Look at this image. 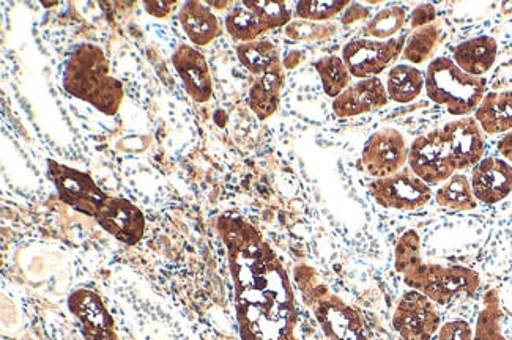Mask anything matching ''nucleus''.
Wrapping results in <instances>:
<instances>
[{
    "label": "nucleus",
    "mask_w": 512,
    "mask_h": 340,
    "mask_svg": "<svg viewBox=\"0 0 512 340\" xmlns=\"http://www.w3.org/2000/svg\"><path fill=\"white\" fill-rule=\"evenodd\" d=\"M486 87V78L470 76L449 57H437L427 67L424 84L427 97L445 106L457 119L468 117L478 109L486 95Z\"/></svg>",
    "instance_id": "423d86ee"
},
{
    "label": "nucleus",
    "mask_w": 512,
    "mask_h": 340,
    "mask_svg": "<svg viewBox=\"0 0 512 340\" xmlns=\"http://www.w3.org/2000/svg\"><path fill=\"white\" fill-rule=\"evenodd\" d=\"M237 56L243 67L256 76L264 74L271 67H275L276 63L281 62L278 46L267 40L240 43L237 46Z\"/></svg>",
    "instance_id": "393cba45"
},
{
    "label": "nucleus",
    "mask_w": 512,
    "mask_h": 340,
    "mask_svg": "<svg viewBox=\"0 0 512 340\" xmlns=\"http://www.w3.org/2000/svg\"><path fill=\"white\" fill-rule=\"evenodd\" d=\"M435 200L440 207L449 210L472 211L478 207L470 178L464 174H454L446 180L435 193Z\"/></svg>",
    "instance_id": "b1692460"
},
{
    "label": "nucleus",
    "mask_w": 512,
    "mask_h": 340,
    "mask_svg": "<svg viewBox=\"0 0 512 340\" xmlns=\"http://www.w3.org/2000/svg\"><path fill=\"white\" fill-rule=\"evenodd\" d=\"M473 194L484 205H495L512 193V166L505 159L483 158L473 167Z\"/></svg>",
    "instance_id": "2eb2a0df"
},
{
    "label": "nucleus",
    "mask_w": 512,
    "mask_h": 340,
    "mask_svg": "<svg viewBox=\"0 0 512 340\" xmlns=\"http://www.w3.org/2000/svg\"><path fill=\"white\" fill-rule=\"evenodd\" d=\"M48 177L60 200L82 215L90 216L117 241L134 246L144 237L145 218L130 200L111 197L81 170L48 159Z\"/></svg>",
    "instance_id": "f03ea898"
},
{
    "label": "nucleus",
    "mask_w": 512,
    "mask_h": 340,
    "mask_svg": "<svg viewBox=\"0 0 512 340\" xmlns=\"http://www.w3.org/2000/svg\"><path fill=\"white\" fill-rule=\"evenodd\" d=\"M437 304L421 293H404L393 314V328L402 340H437L442 328Z\"/></svg>",
    "instance_id": "9b49d317"
},
{
    "label": "nucleus",
    "mask_w": 512,
    "mask_h": 340,
    "mask_svg": "<svg viewBox=\"0 0 512 340\" xmlns=\"http://www.w3.org/2000/svg\"><path fill=\"white\" fill-rule=\"evenodd\" d=\"M68 309L78 320L84 340H120L114 320L98 293L76 290L68 298Z\"/></svg>",
    "instance_id": "ddd939ff"
},
{
    "label": "nucleus",
    "mask_w": 512,
    "mask_h": 340,
    "mask_svg": "<svg viewBox=\"0 0 512 340\" xmlns=\"http://www.w3.org/2000/svg\"><path fill=\"white\" fill-rule=\"evenodd\" d=\"M435 18H437V10H435L434 5L421 4L413 10L410 23H412L413 30H415L434 24Z\"/></svg>",
    "instance_id": "2f4dec72"
},
{
    "label": "nucleus",
    "mask_w": 512,
    "mask_h": 340,
    "mask_svg": "<svg viewBox=\"0 0 512 340\" xmlns=\"http://www.w3.org/2000/svg\"><path fill=\"white\" fill-rule=\"evenodd\" d=\"M442 131L457 172L473 169L483 159L486 152V136L475 117L453 120L446 123Z\"/></svg>",
    "instance_id": "4468645a"
},
{
    "label": "nucleus",
    "mask_w": 512,
    "mask_h": 340,
    "mask_svg": "<svg viewBox=\"0 0 512 340\" xmlns=\"http://www.w3.org/2000/svg\"><path fill=\"white\" fill-rule=\"evenodd\" d=\"M216 227L229 257L242 340H300L289 274L262 233L240 216H221Z\"/></svg>",
    "instance_id": "f257e3e1"
},
{
    "label": "nucleus",
    "mask_w": 512,
    "mask_h": 340,
    "mask_svg": "<svg viewBox=\"0 0 512 340\" xmlns=\"http://www.w3.org/2000/svg\"><path fill=\"white\" fill-rule=\"evenodd\" d=\"M407 21V10L399 5L383 8L371 19L366 27V35L374 40H391Z\"/></svg>",
    "instance_id": "cd10ccee"
},
{
    "label": "nucleus",
    "mask_w": 512,
    "mask_h": 340,
    "mask_svg": "<svg viewBox=\"0 0 512 340\" xmlns=\"http://www.w3.org/2000/svg\"><path fill=\"white\" fill-rule=\"evenodd\" d=\"M174 2H145V12L155 18H166L174 10Z\"/></svg>",
    "instance_id": "473e14b6"
},
{
    "label": "nucleus",
    "mask_w": 512,
    "mask_h": 340,
    "mask_svg": "<svg viewBox=\"0 0 512 340\" xmlns=\"http://www.w3.org/2000/svg\"><path fill=\"white\" fill-rule=\"evenodd\" d=\"M409 167L429 186L440 185L457 170L442 128L416 137L409 148Z\"/></svg>",
    "instance_id": "9d476101"
},
{
    "label": "nucleus",
    "mask_w": 512,
    "mask_h": 340,
    "mask_svg": "<svg viewBox=\"0 0 512 340\" xmlns=\"http://www.w3.org/2000/svg\"><path fill=\"white\" fill-rule=\"evenodd\" d=\"M498 43L490 35L470 38L454 48L453 60L457 67L476 78H483L495 65Z\"/></svg>",
    "instance_id": "a211bd4d"
},
{
    "label": "nucleus",
    "mask_w": 512,
    "mask_h": 340,
    "mask_svg": "<svg viewBox=\"0 0 512 340\" xmlns=\"http://www.w3.org/2000/svg\"><path fill=\"white\" fill-rule=\"evenodd\" d=\"M364 169L379 178L390 177L409 163V147L404 134L394 128H383L369 136L361 153Z\"/></svg>",
    "instance_id": "f8f14e48"
},
{
    "label": "nucleus",
    "mask_w": 512,
    "mask_h": 340,
    "mask_svg": "<svg viewBox=\"0 0 512 340\" xmlns=\"http://www.w3.org/2000/svg\"><path fill=\"white\" fill-rule=\"evenodd\" d=\"M442 45V27L434 23L429 26L420 27L407 35L405 40L402 59L413 65H421L434 56L438 46Z\"/></svg>",
    "instance_id": "5701e85b"
},
{
    "label": "nucleus",
    "mask_w": 512,
    "mask_h": 340,
    "mask_svg": "<svg viewBox=\"0 0 512 340\" xmlns=\"http://www.w3.org/2000/svg\"><path fill=\"white\" fill-rule=\"evenodd\" d=\"M405 40L407 35L391 38V40L360 38V40L349 41L342 48V60L353 78H377L397 57L402 56Z\"/></svg>",
    "instance_id": "1a4fd4ad"
},
{
    "label": "nucleus",
    "mask_w": 512,
    "mask_h": 340,
    "mask_svg": "<svg viewBox=\"0 0 512 340\" xmlns=\"http://www.w3.org/2000/svg\"><path fill=\"white\" fill-rule=\"evenodd\" d=\"M388 103L390 97L382 79H360L355 84H350L338 98H334L333 112L341 119H347L379 111Z\"/></svg>",
    "instance_id": "dca6fc26"
},
{
    "label": "nucleus",
    "mask_w": 512,
    "mask_h": 340,
    "mask_svg": "<svg viewBox=\"0 0 512 340\" xmlns=\"http://www.w3.org/2000/svg\"><path fill=\"white\" fill-rule=\"evenodd\" d=\"M320 81H322L323 92L330 98H338L347 89L352 81V74L346 63L339 56H327L314 63Z\"/></svg>",
    "instance_id": "bb28decb"
},
{
    "label": "nucleus",
    "mask_w": 512,
    "mask_h": 340,
    "mask_svg": "<svg viewBox=\"0 0 512 340\" xmlns=\"http://www.w3.org/2000/svg\"><path fill=\"white\" fill-rule=\"evenodd\" d=\"M330 27L317 26V24L305 21V23L289 24L286 29V35L292 38V40H319V38H325L333 34L334 30L330 29Z\"/></svg>",
    "instance_id": "c756f323"
},
{
    "label": "nucleus",
    "mask_w": 512,
    "mask_h": 340,
    "mask_svg": "<svg viewBox=\"0 0 512 340\" xmlns=\"http://www.w3.org/2000/svg\"><path fill=\"white\" fill-rule=\"evenodd\" d=\"M186 92L197 103H207L213 95V82L207 60L190 45H180L172 56Z\"/></svg>",
    "instance_id": "f3484780"
},
{
    "label": "nucleus",
    "mask_w": 512,
    "mask_h": 340,
    "mask_svg": "<svg viewBox=\"0 0 512 340\" xmlns=\"http://www.w3.org/2000/svg\"><path fill=\"white\" fill-rule=\"evenodd\" d=\"M284 85V65L276 63L275 67L260 74L249 90V108L259 120L270 119L278 111L281 89Z\"/></svg>",
    "instance_id": "6ab92c4d"
},
{
    "label": "nucleus",
    "mask_w": 512,
    "mask_h": 340,
    "mask_svg": "<svg viewBox=\"0 0 512 340\" xmlns=\"http://www.w3.org/2000/svg\"><path fill=\"white\" fill-rule=\"evenodd\" d=\"M426 84V73L415 65H396L386 79V92L394 103H412L420 97Z\"/></svg>",
    "instance_id": "4be33fe9"
},
{
    "label": "nucleus",
    "mask_w": 512,
    "mask_h": 340,
    "mask_svg": "<svg viewBox=\"0 0 512 340\" xmlns=\"http://www.w3.org/2000/svg\"><path fill=\"white\" fill-rule=\"evenodd\" d=\"M301 295L328 340H369L358 312L334 295L312 268L295 270Z\"/></svg>",
    "instance_id": "39448f33"
},
{
    "label": "nucleus",
    "mask_w": 512,
    "mask_h": 340,
    "mask_svg": "<svg viewBox=\"0 0 512 340\" xmlns=\"http://www.w3.org/2000/svg\"><path fill=\"white\" fill-rule=\"evenodd\" d=\"M498 152L512 166V130L501 137L497 144Z\"/></svg>",
    "instance_id": "72a5a7b5"
},
{
    "label": "nucleus",
    "mask_w": 512,
    "mask_h": 340,
    "mask_svg": "<svg viewBox=\"0 0 512 340\" xmlns=\"http://www.w3.org/2000/svg\"><path fill=\"white\" fill-rule=\"evenodd\" d=\"M503 311L497 290H489L483 296V309L479 312L473 340H506L503 334Z\"/></svg>",
    "instance_id": "a878e982"
},
{
    "label": "nucleus",
    "mask_w": 512,
    "mask_h": 340,
    "mask_svg": "<svg viewBox=\"0 0 512 340\" xmlns=\"http://www.w3.org/2000/svg\"><path fill=\"white\" fill-rule=\"evenodd\" d=\"M349 7L347 0H305L295 5V15L309 23L328 21Z\"/></svg>",
    "instance_id": "c85d7f7f"
},
{
    "label": "nucleus",
    "mask_w": 512,
    "mask_h": 340,
    "mask_svg": "<svg viewBox=\"0 0 512 340\" xmlns=\"http://www.w3.org/2000/svg\"><path fill=\"white\" fill-rule=\"evenodd\" d=\"M369 194L383 208L399 211H415L426 207L432 199L431 186L404 167L390 177L369 183Z\"/></svg>",
    "instance_id": "6e6552de"
},
{
    "label": "nucleus",
    "mask_w": 512,
    "mask_h": 340,
    "mask_svg": "<svg viewBox=\"0 0 512 340\" xmlns=\"http://www.w3.org/2000/svg\"><path fill=\"white\" fill-rule=\"evenodd\" d=\"M64 87L73 97L111 117L119 112L125 97L122 82L109 73V60L103 49L90 43L76 46L68 57Z\"/></svg>",
    "instance_id": "20e7f679"
},
{
    "label": "nucleus",
    "mask_w": 512,
    "mask_h": 340,
    "mask_svg": "<svg viewBox=\"0 0 512 340\" xmlns=\"http://www.w3.org/2000/svg\"><path fill=\"white\" fill-rule=\"evenodd\" d=\"M366 15H368L366 8L361 7V5H352V7H349V13L342 16V24L353 23V21H358V19L364 18Z\"/></svg>",
    "instance_id": "f704fd0d"
},
{
    "label": "nucleus",
    "mask_w": 512,
    "mask_h": 340,
    "mask_svg": "<svg viewBox=\"0 0 512 340\" xmlns=\"http://www.w3.org/2000/svg\"><path fill=\"white\" fill-rule=\"evenodd\" d=\"M292 12L286 2H240L226 16V30L242 43L256 41L268 30L289 26Z\"/></svg>",
    "instance_id": "0eeeda50"
},
{
    "label": "nucleus",
    "mask_w": 512,
    "mask_h": 340,
    "mask_svg": "<svg viewBox=\"0 0 512 340\" xmlns=\"http://www.w3.org/2000/svg\"><path fill=\"white\" fill-rule=\"evenodd\" d=\"M475 119L484 134L509 133L512 130V90L486 93L475 111Z\"/></svg>",
    "instance_id": "aec40b11"
},
{
    "label": "nucleus",
    "mask_w": 512,
    "mask_h": 340,
    "mask_svg": "<svg viewBox=\"0 0 512 340\" xmlns=\"http://www.w3.org/2000/svg\"><path fill=\"white\" fill-rule=\"evenodd\" d=\"M179 18L185 34L194 45L207 46L221 35L218 18L213 15L208 5L201 2H188L183 5Z\"/></svg>",
    "instance_id": "412c9836"
},
{
    "label": "nucleus",
    "mask_w": 512,
    "mask_h": 340,
    "mask_svg": "<svg viewBox=\"0 0 512 340\" xmlns=\"http://www.w3.org/2000/svg\"><path fill=\"white\" fill-rule=\"evenodd\" d=\"M472 326L465 320L445 323L437 334V340H473Z\"/></svg>",
    "instance_id": "7c9ffc66"
},
{
    "label": "nucleus",
    "mask_w": 512,
    "mask_h": 340,
    "mask_svg": "<svg viewBox=\"0 0 512 340\" xmlns=\"http://www.w3.org/2000/svg\"><path fill=\"white\" fill-rule=\"evenodd\" d=\"M394 268L410 290L440 306L473 296L481 287V276L472 268L426 262L421 254L420 235L415 230H407L397 241Z\"/></svg>",
    "instance_id": "7ed1b4c3"
}]
</instances>
